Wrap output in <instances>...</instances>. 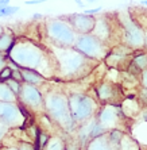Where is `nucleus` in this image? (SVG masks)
Wrapping results in <instances>:
<instances>
[{
  "mask_svg": "<svg viewBox=\"0 0 147 150\" xmlns=\"http://www.w3.org/2000/svg\"><path fill=\"white\" fill-rule=\"evenodd\" d=\"M8 59L19 69H34L47 79L56 74L54 59L49 49L25 37L16 38L7 53Z\"/></svg>",
  "mask_w": 147,
  "mask_h": 150,
  "instance_id": "obj_1",
  "label": "nucleus"
},
{
  "mask_svg": "<svg viewBox=\"0 0 147 150\" xmlns=\"http://www.w3.org/2000/svg\"><path fill=\"white\" fill-rule=\"evenodd\" d=\"M49 52L54 59L56 74L61 80L74 81L81 77H85L95 65V61L84 57L74 47H60V46H50Z\"/></svg>",
  "mask_w": 147,
  "mask_h": 150,
  "instance_id": "obj_2",
  "label": "nucleus"
},
{
  "mask_svg": "<svg viewBox=\"0 0 147 150\" xmlns=\"http://www.w3.org/2000/svg\"><path fill=\"white\" fill-rule=\"evenodd\" d=\"M43 111L54 125L70 134L76 131L77 125L72 119L68 95L61 89H49L43 93Z\"/></svg>",
  "mask_w": 147,
  "mask_h": 150,
  "instance_id": "obj_3",
  "label": "nucleus"
},
{
  "mask_svg": "<svg viewBox=\"0 0 147 150\" xmlns=\"http://www.w3.org/2000/svg\"><path fill=\"white\" fill-rule=\"evenodd\" d=\"M45 35L50 42V46L60 47H73L77 33L73 30L66 18H56L45 23Z\"/></svg>",
  "mask_w": 147,
  "mask_h": 150,
  "instance_id": "obj_4",
  "label": "nucleus"
},
{
  "mask_svg": "<svg viewBox=\"0 0 147 150\" xmlns=\"http://www.w3.org/2000/svg\"><path fill=\"white\" fill-rule=\"evenodd\" d=\"M68 100L70 115L77 126L93 118L100 107L95 98L82 92H72L68 95Z\"/></svg>",
  "mask_w": 147,
  "mask_h": 150,
  "instance_id": "obj_5",
  "label": "nucleus"
},
{
  "mask_svg": "<svg viewBox=\"0 0 147 150\" xmlns=\"http://www.w3.org/2000/svg\"><path fill=\"white\" fill-rule=\"evenodd\" d=\"M73 47L81 53L84 57L95 61V62H100L104 61L105 56L109 52V45L104 43L98 38H96L93 34H80L77 35L76 42H74Z\"/></svg>",
  "mask_w": 147,
  "mask_h": 150,
  "instance_id": "obj_6",
  "label": "nucleus"
},
{
  "mask_svg": "<svg viewBox=\"0 0 147 150\" xmlns=\"http://www.w3.org/2000/svg\"><path fill=\"white\" fill-rule=\"evenodd\" d=\"M18 104L28 114H43V92L39 87L22 83Z\"/></svg>",
  "mask_w": 147,
  "mask_h": 150,
  "instance_id": "obj_7",
  "label": "nucleus"
},
{
  "mask_svg": "<svg viewBox=\"0 0 147 150\" xmlns=\"http://www.w3.org/2000/svg\"><path fill=\"white\" fill-rule=\"evenodd\" d=\"M122 33H120V43L128 46L130 49L142 50L144 49V30L132 18L127 21H120Z\"/></svg>",
  "mask_w": 147,
  "mask_h": 150,
  "instance_id": "obj_8",
  "label": "nucleus"
},
{
  "mask_svg": "<svg viewBox=\"0 0 147 150\" xmlns=\"http://www.w3.org/2000/svg\"><path fill=\"white\" fill-rule=\"evenodd\" d=\"M96 122L107 131L112 129H122L126 125V118L117 104H101L95 115Z\"/></svg>",
  "mask_w": 147,
  "mask_h": 150,
  "instance_id": "obj_9",
  "label": "nucleus"
},
{
  "mask_svg": "<svg viewBox=\"0 0 147 150\" xmlns=\"http://www.w3.org/2000/svg\"><path fill=\"white\" fill-rule=\"evenodd\" d=\"M30 115L18 103L0 101V122L6 127H19Z\"/></svg>",
  "mask_w": 147,
  "mask_h": 150,
  "instance_id": "obj_10",
  "label": "nucleus"
},
{
  "mask_svg": "<svg viewBox=\"0 0 147 150\" xmlns=\"http://www.w3.org/2000/svg\"><path fill=\"white\" fill-rule=\"evenodd\" d=\"M95 96L98 104H120L124 95L122 87L108 80H103L95 87Z\"/></svg>",
  "mask_w": 147,
  "mask_h": 150,
  "instance_id": "obj_11",
  "label": "nucleus"
},
{
  "mask_svg": "<svg viewBox=\"0 0 147 150\" xmlns=\"http://www.w3.org/2000/svg\"><path fill=\"white\" fill-rule=\"evenodd\" d=\"M132 54V49H130L128 46L123 45V43H117L115 47L109 49L108 54L104 58V64L111 69L127 70V68L131 62Z\"/></svg>",
  "mask_w": 147,
  "mask_h": 150,
  "instance_id": "obj_12",
  "label": "nucleus"
},
{
  "mask_svg": "<svg viewBox=\"0 0 147 150\" xmlns=\"http://www.w3.org/2000/svg\"><path fill=\"white\" fill-rule=\"evenodd\" d=\"M66 21L70 23V26L73 27V30L77 33V35L80 34H91L93 27H95V22L96 18L91 16V15H87L84 12H80V14H72L68 15Z\"/></svg>",
  "mask_w": 147,
  "mask_h": 150,
  "instance_id": "obj_13",
  "label": "nucleus"
},
{
  "mask_svg": "<svg viewBox=\"0 0 147 150\" xmlns=\"http://www.w3.org/2000/svg\"><path fill=\"white\" fill-rule=\"evenodd\" d=\"M91 34H93L96 38H98L100 41H103L104 43L108 45L109 39L112 38V35H113L111 22H109L107 18H104V16L96 19L95 27H93V30H92Z\"/></svg>",
  "mask_w": 147,
  "mask_h": 150,
  "instance_id": "obj_14",
  "label": "nucleus"
},
{
  "mask_svg": "<svg viewBox=\"0 0 147 150\" xmlns=\"http://www.w3.org/2000/svg\"><path fill=\"white\" fill-rule=\"evenodd\" d=\"M122 114L126 119H135L142 111V105L138 101L136 96H124L119 104Z\"/></svg>",
  "mask_w": 147,
  "mask_h": 150,
  "instance_id": "obj_15",
  "label": "nucleus"
},
{
  "mask_svg": "<svg viewBox=\"0 0 147 150\" xmlns=\"http://www.w3.org/2000/svg\"><path fill=\"white\" fill-rule=\"evenodd\" d=\"M147 69V52H142V50H136L134 52L132 57H131V62L127 68V72L139 76L142 70Z\"/></svg>",
  "mask_w": 147,
  "mask_h": 150,
  "instance_id": "obj_16",
  "label": "nucleus"
},
{
  "mask_svg": "<svg viewBox=\"0 0 147 150\" xmlns=\"http://www.w3.org/2000/svg\"><path fill=\"white\" fill-rule=\"evenodd\" d=\"M20 76H22V83L35 85V87H41L47 81V79L43 74H41L38 70L34 69H20Z\"/></svg>",
  "mask_w": 147,
  "mask_h": 150,
  "instance_id": "obj_17",
  "label": "nucleus"
},
{
  "mask_svg": "<svg viewBox=\"0 0 147 150\" xmlns=\"http://www.w3.org/2000/svg\"><path fill=\"white\" fill-rule=\"evenodd\" d=\"M84 150H117V149L113 147L108 142V139H107V137L104 134V135L97 137L95 139H91L87 143V146L84 147Z\"/></svg>",
  "mask_w": 147,
  "mask_h": 150,
  "instance_id": "obj_18",
  "label": "nucleus"
},
{
  "mask_svg": "<svg viewBox=\"0 0 147 150\" xmlns=\"http://www.w3.org/2000/svg\"><path fill=\"white\" fill-rule=\"evenodd\" d=\"M15 39H16V37H15L12 33L4 30V31L0 34V53L7 54V53L10 52V49L12 47V45H14Z\"/></svg>",
  "mask_w": 147,
  "mask_h": 150,
  "instance_id": "obj_19",
  "label": "nucleus"
},
{
  "mask_svg": "<svg viewBox=\"0 0 147 150\" xmlns=\"http://www.w3.org/2000/svg\"><path fill=\"white\" fill-rule=\"evenodd\" d=\"M119 150H140V143L131 134L124 133L119 142Z\"/></svg>",
  "mask_w": 147,
  "mask_h": 150,
  "instance_id": "obj_20",
  "label": "nucleus"
},
{
  "mask_svg": "<svg viewBox=\"0 0 147 150\" xmlns=\"http://www.w3.org/2000/svg\"><path fill=\"white\" fill-rule=\"evenodd\" d=\"M65 145H66V141L60 135H50L43 150H65Z\"/></svg>",
  "mask_w": 147,
  "mask_h": 150,
  "instance_id": "obj_21",
  "label": "nucleus"
},
{
  "mask_svg": "<svg viewBox=\"0 0 147 150\" xmlns=\"http://www.w3.org/2000/svg\"><path fill=\"white\" fill-rule=\"evenodd\" d=\"M124 133H126V131L122 129H112V130H108V131L105 133V137H107L108 142L111 143L113 147H116V149L119 150V142Z\"/></svg>",
  "mask_w": 147,
  "mask_h": 150,
  "instance_id": "obj_22",
  "label": "nucleus"
},
{
  "mask_svg": "<svg viewBox=\"0 0 147 150\" xmlns=\"http://www.w3.org/2000/svg\"><path fill=\"white\" fill-rule=\"evenodd\" d=\"M0 101H10L18 103V96L10 89L6 83H0Z\"/></svg>",
  "mask_w": 147,
  "mask_h": 150,
  "instance_id": "obj_23",
  "label": "nucleus"
},
{
  "mask_svg": "<svg viewBox=\"0 0 147 150\" xmlns=\"http://www.w3.org/2000/svg\"><path fill=\"white\" fill-rule=\"evenodd\" d=\"M135 96H136L138 101L140 103V105H142V107H146V105H147V88L139 87Z\"/></svg>",
  "mask_w": 147,
  "mask_h": 150,
  "instance_id": "obj_24",
  "label": "nucleus"
},
{
  "mask_svg": "<svg viewBox=\"0 0 147 150\" xmlns=\"http://www.w3.org/2000/svg\"><path fill=\"white\" fill-rule=\"evenodd\" d=\"M4 83L7 84L8 87H10V89L14 92L16 96L19 95V92H20V88H22V83H20V81H18V80H15V79H12V77H11V79H8V80L4 81Z\"/></svg>",
  "mask_w": 147,
  "mask_h": 150,
  "instance_id": "obj_25",
  "label": "nucleus"
},
{
  "mask_svg": "<svg viewBox=\"0 0 147 150\" xmlns=\"http://www.w3.org/2000/svg\"><path fill=\"white\" fill-rule=\"evenodd\" d=\"M65 150H84V147L81 146L78 141L74 138V139H69L65 145Z\"/></svg>",
  "mask_w": 147,
  "mask_h": 150,
  "instance_id": "obj_26",
  "label": "nucleus"
},
{
  "mask_svg": "<svg viewBox=\"0 0 147 150\" xmlns=\"http://www.w3.org/2000/svg\"><path fill=\"white\" fill-rule=\"evenodd\" d=\"M11 74H12V69L7 65L4 69L0 70V83H4V81H7L8 79H11Z\"/></svg>",
  "mask_w": 147,
  "mask_h": 150,
  "instance_id": "obj_27",
  "label": "nucleus"
},
{
  "mask_svg": "<svg viewBox=\"0 0 147 150\" xmlns=\"http://www.w3.org/2000/svg\"><path fill=\"white\" fill-rule=\"evenodd\" d=\"M16 146L19 147V150H35L34 149V143L28 142V141H20Z\"/></svg>",
  "mask_w": 147,
  "mask_h": 150,
  "instance_id": "obj_28",
  "label": "nucleus"
},
{
  "mask_svg": "<svg viewBox=\"0 0 147 150\" xmlns=\"http://www.w3.org/2000/svg\"><path fill=\"white\" fill-rule=\"evenodd\" d=\"M4 11V16H12V15H15L19 11V7H16V6H7V7L3 8Z\"/></svg>",
  "mask_w": 147,
  "mask_h": 150,
  "instance_id": "obj_29",
  "label": "nucleus"
},
{
  "mask_svg": "<svg viewBox=\"0 0 147 150\" xmlns=\"http://www.w3.org/2000/svg\"><path fill=\"white\" fill-rule=\"evenodd\" d=\"M138 77H139V87L147 88V69L142 70Z\"/></svg>",
  "mask_w": 147,
  "mask_h": 150,
  "instance_id": "obj_30",
  "label": "nucleus"
},
{
  "mask_svg": "<svg viewBox=\"0 0 147 150\" xmlns=\"http://www.w3.org/2000/svg\"><path fill=\"white\" fill-rule=\"evenodd\" d=\"M103 11V7L101 6H98V7H95V8H89V10H85V11H82L84 14H87V15H91V16H96L97 14H100Z\"/></svg>",
  "mask_w": 147,
  "mask_h": 150,
  "instance_id": "obj_31",
  "label": "nucleus"
},
{
  "mask_svg": "<svg viewBox=\"0 0 147 150\" xmlns=\"http://www.w3.org/2000/svg\"><path fill=\"white\" fill-rule=\"evenodd\" d=\"M8 64V56L4 53H0V70L4 69Z\"/></svg>",
  "mask_w": 147,
  "mask_h": 150,
  "instance_id": "obj_32",
  "label": "nucleus"
},
{
  "mask_svg": "<svg viewBox=\"0 0 147 150\" xmlns=\"http://www.w3.org/2000/svg\"><path fill=\"white\" fill-rule=\"evenodd\" d=\"M47 0H26L25 4L26 6H38V4H43Z\"/></svg>",
  "mask_w": 147,
  "mask_h": 150,
  "instance_id": "obj_33",
  "label": "nucleus"
},
{
  "mask_svg": "<svg viewBox=\"0 0 147 150\" xmlns=\"http://www.w3.org/2000/svg\"><path fill=\"white\" fill-rule=\"evenodd\" d=\"M140 114H142V120L147 123V108H143L140 111Z\"/></svg>",
  "mask_w": 147,
  "mask_h": 150,
  "instance_id": "obj_34",
  "label": "nucleus"
},
{
  "mask_svg": "<svg viewBox=\"0 0 147 150\" xmlns=\"http://www.w3.org/2000/svg\"><path fill=\"white\" fill-rule=\"evenodd\" d=\"M10 1L11 0H0V8H4V7H7V6H10Z\"/></svg>",
  "mask_w": 147,
  "mask_h": 150,
  "instance_id": "obj_35",
  "label": "nucleus"
},
{
  "mask_svg": "<svg viewBox=\"0 0 147 150\" xmlns=\"http://www.w3.org/2000/svg\"><path fill=\"white\" fill-rule=\"evenodd\" d=\"M74 3L77 4V7H80V8H85V1H82V0H74Z\"/></svg>",
  "mask_w": 147,
  "mask_h": 150,
  "instance_id": "obj_36",
  "label": "nucleus"
},
{
  "mask_svg": "<svg viewBox=\"0 0 147 150\" xmlns=\"http://www.w3.org/2000/svg\"><path fill=\"white\" fill-rule=\"evenodd\" d=\"M3 129H7V127L0 122V141H1V138H3Z\"/></svg>",
  "mask_w": 147,
  "mask_h": 150,
  "instance_id": "obj_37",
  "label": "nucleus"
},
{
  "mask_svg": "<svg viewBox=\"0 0 147 150\" xmlns=\"http://www.w3.org/2000/svg\"><path fill=\"white\" fill-rule=\"evenodd\" d=\"M42 14H34L32 15V19H34V21H38V19H42Z\"/></svg>",
  "mask_w": 147,
  "mask_h": 150,
  "instance_id": "obj_38",
  "label": "nucleus"
},
{
  "mask_svg": "<svg viewBox=\"0 0 147 150\" xmlns=\"http://www.w3.org/2000/svg\"><path fill=\"white\" fill-rule=\"evenodd\" d=\"M3 150H19V147L15 145V146H8V147H4Z\"/></svg>",
  "mask_w": 147,
  "mask_h": 150,
  "instance_id": "obj_39",
  "label": "nucleus"
},
{
  "mask_svg": "<svg viewBox=\"0 0 147 150\" xmlns=\"http://www.w3.org/2000/svg\"><path fill=\"white\" fill-rule=\"evenodd\" d=\"M144 49L147 50V28L144 30Z\"/></svg>",
  "mask_w": 147,
  "mask_h": 150,
  "instance_id": "obj_40",
  "label": "nucleus"
},
{
  "mask_svg": "<svg viewBox=\"0 0 147 150\" xmlns=\"http://www.w3.org/2000/svg\"><path fill=\"white\" fill-rule=\"evenodd\" d=\"M98 0H87L85 3H88V4H93V3H97Z\"/></svg>",
  "mask_w": 147,
  "mask_h": 150,
  "instance_id": "obj_41",
  "label": "nucleus"
},
{
  "mask_svg": "<svg viewBox=\"0 0 147 150\" xmlns=\"http://www.w3.org/2000/svg\"><path fill=\"white\" fill-rule=\"evenodd\" d=\"M140 1H142V4H143V6H146V7H147V0H140Z\"/></svg>",
  "mask_w": 147,
  "mask_h": 150,
  "instance_id": "obj_42",
  "label": "nucleus"
},
{
  "mask_svg": "<svg viewBox=\"0 0 147 150\" xmlns=\"http://www.w3.org/2000/svg\"><path fill=\"white\" fill-rule=\"evenodd\" d=\"M3 31H4V28L1 27V26H0V34H1V33H3Z\"/></svg>",
  "mask_w": 147,
  "mask_h": 150,
  "instance_id": "obj_43",
  "label": "nucleus"
},
{
  "mask_svg": "<svg viewBox=\"0 0 147 150\" xmlns=\"http://www.w3.org/2000/svg\"><path fill=\"white\" fill-rule=\"evenodd\" d=\"M0 150H3V149H1V147H0Z\"/></svg>",
  "mask_w": 147,
  "mask_h": 150,
  "instance_id": "obj_44",
  "label": "nucleus"
}]
</instances>
